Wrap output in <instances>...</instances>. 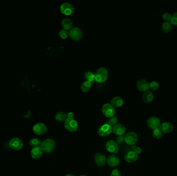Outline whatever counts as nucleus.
Instances as JSON below:
<instances>
[{"instance_id": "nucleus-1", "label": "nucleus", "mask_w": 177, "mask_h": 176, "mask_svg": "<svg viewBox=\"0 0 177 176\" xmlns=\"http://www.w3.org/2000/svg\"><path fill=\"white\" fill-rule=\"evenodd\" d=\"M95 80L99 83H102L106 81L108 77V71L105 67H99L95 71Z\"/></svg>"}, {"instance_id": "nucleus-2", "label": "nucleus", "mask_w": 177, "mask_h": 176, "mask_svg": "<svg viewBox=\"0 0 177 176\" xmlns=\"http://www.w3.org/2000/svg\"><path fill=\"white\" fill-rule=\"evenodd\" d=\"M41 148L46 153L52 152L56 147V143L52 139H45L41 143Z\"/></svg>"}, {"instance_id": "nucleus-3", "label": "nucleus", "mask_w": 177, "mask_h": 176, "mask_svg": "<svg viewBox=\"0 0 177 176\" xmlns=\"http://www.w3.org/2000/svg\"><path fill=\"white\" fill-rule=\"evenodd\" d=\"M82 31L79 27H73L69 30V36L73 40L78 41L82 38Z\"/></svg>"}, {"instance_id": "nucleus-4", "label": "nucleus", "mask_w": 177, "mask_h": 176, "mask_svg": "<svg viewBox=\"0 0 177 176\" xmlns=\"http://www.w3.org/2000/svg\"><path fill=\"white\" fill-rule=\"evenodd\" d=\"M97 132L101 136H107L112 132V127L108 123H106L99 127Z\"/></svg>"}, {"instance_id": "nucleus-5", "label": "nucleus", "mask_w": 177, "mask_h": 176, "mask_svg": "<svg viewBox=\"0 0 177 176\" xmlns=\"http://www.w3.org/2000/svg\"><path fill=\"white\" fill-rule=\"evenodd\" d=\"M102 113L105 116L108 118L114 116L115 114V109L114 106H112L111 103H106L104 104L102 106Z\"/></svg>"}, {"instance_id": "nucleus-6", "label": "nucleus", "mask_w": 177, "mask_h": 176, "mask_svg": "<svg viewBox=\"0 0 177 176\" xmlns=\"http://www.w3.org/2000/svg\"><path fill=\"white\" fill-rule=\"evenodd\" d=\"M60 11L64 15L69 16L74 11V7L72 4L69 2H64L60 6Z\"/></svg>"}, {"instance_id": "nucleus-7", "label": "nucleus", "mask_w": 177, "mask_h": 176, "mask_svg": "<svg viewBox=\"0 0 177 176\" xmlns=\"http://www.w3.org/2000/svg\"><path fill=\"white\" fill-rule=\"evenodd\" d=\"M64 127L66 130L69 131L73 132L76 131L78 128V122L74 119H68L64 122Z\"/></svg>"}, {"instance_id": "nucleus-8", "label": "nucleus", "mask_w": 177, "mask_h": 176, "mask_svg": "<svg viewBox=\"0 0 177 176\" xmlns=\"http://www.w3.org/2000/svg\"><path fill=\"white\" fill-rule=\"evenodd\" d=\"M160 119L158 117L152 116L148 118L147 121V125L148 127L152 130H154L160 127Z\"/></svg>"}, {"instance_id": "nucleus-9", "label": "nucleus", "mask_w": 177, "mask_h": 176, "mask_svg": "<svg viewBox=\"0 0 177 176\" xmlns=\"http://www.w3.org/2000/svg\"><path fill=\"white\" fill-rule=\"evenodd\" d=\"M106 148L108 152L111 154H116L119 151V145L116 141L110 140L107 142Z\"/></svg>"}, {"instance_id": "nucleus-10", "label": "nucleus", "mask_w": 177, "mask_h": 176, "mask_svg": "<svg viewBox=\"0 0 177 176\" xmlns=\"http://www.w3.org/2000/svg\"><path fill=\"white\" fill-rule=\"evenodd\" d=\"M33 131L34 133L37 136H42L46 132L47 128L45 124L39 122L34 126L33 127Z\"/></svg>"}, {"instance_id": "nucleus-11", "label": "nucleus", "mask_w": 177, "mask_h": 176, "mask_svg": "<svg viewBox=\"0 0 177 176\" xmlns=\"http://www.w3.org/2000/svg\"><path fill=\"white\" fill-rule=\"evenodd\" d=\"M107 159L106 157L102 152H98L94 157L95 164L99 167H102L106 164Z\"/></svg>"}, {"instance_id": "nucleus-12", "label": "nucleus", "mask_w": 177, "mask_h": 176, "mask_svg": "<svg viewBox=\"0 0 177 176\" xmlns=\"http://www.w3.org/2000/svg\"><path fill=\"white\" fill-rule=\"evenodd\" d=\"M23 141L18 137L13 138L9 142V146L14 150H20L23 148Z\"/></svg>"}, {"instance_id": "nucleus-13", "label": "nucleus", "mask_w": 177, "mask_h": 176, "mask_svg": "<svg viewBox=\"0 0 177 176\" xmlns=\"http://www.w3.org/2000/svg\"><path fill=\"white\" fill-rule=\"evenodd\" d=\"M149 82L145 79H141L138 80L137 82V87L140 91L142 92H145L147 91H149L150 86H149Z\"/></svg>"}, {"instance_id": "nucleus-14", "label": "nucleus", "mask_w": 177, "mask_h": 176, "mask_svg": "<svg viewBox=\"0 0 177 176\" xmlns=\"http://www.w3.org/2000/svg\"><path fill=\"white\" fill-rule=\"evenodd\" d=\"M138 140V136L137 134L133 132H129L125 136V142L129 145H133Z\"/></svg>"}, {"instance_id": "nucleus-15", "label": "nucleus", "mask_w": 177, "mask_h": 176, "mask_svg": "<svg viewBox=\"0 0 177 176\" xmlns=\"http://www.w3.org/2000/svg\"><path fill=\"white\" fill-rule=\"evenodd\" d=\"M138 154L133 150L128 151L124 156V159L128 163H133L138 159Z\"/></svg>"}, {"instance_id": "nucleus-16", "label": "nucleus", "mask_w": 177, "mask_h": 176, "mask_svg": "<svg viewBox=\"0 0 177 176\" xmlns=\"http://www.w3.org/2000/svg\"><path fill=\"white\" fill-rule=\"evenodd\" d=\"M107 163L110 167H116L119 164V158L116 155H111L107 158Z\"/></svg>"}, {"instance_id": "nucleus-17", "label": "nucleus", "mask_w": 177, "mask_h": 176, "mask_svg": "<svg viewBox=\"0 0 177 176\" xmlns=\"http://www.w3.org/2000/svg\"><path fill=\"white\" fill-rule=\"evenodd\" d=\"M126 132V128L121 124H117L112 127V132L118 136H123Z\"/></svg>"}, {"instance_id": "nucleus-18", "label": "nucleus", "mask_w": 177, "mask_h": 176, "mask_svg": "<svg viewBox=\"0 0 177 176\" xmlns=\"http://www.w3.org/2000/svg\"><path fill=\"white\" fill-rule=\"evenodd\" d=\"M160 130L165 133H169L173 130V125L169 122H163L160 127Z\"/></svg>"}, {"instance_id": "nucleus-19", "label": "nucleus", "mask_w": 177, "mask_h": 176, "mask_svg": "<svg viewBox=\"0 0 177 176\" xmlns=\"http://www.w3.org/2000/svg\"><path fill=\"white\" fill-rule=\"evenodd\" d=\"M31 154L34 159H38L43 155V150L41 147H34L31 150Z\"/></svg>"}, {"instance_id": "nucleus-20", "label": "nucleus", "mask_w": 177, "mask_h": 176, "mask_svg": "<svg viewBox=\"0 0 177 176\" xmlns=\"http://www.w3.org/2000/svg\"><path fill=\"white\" fill-rule=\"evenodd\" d=\"M61 24L63 28L69 31L73 28V21L69 18H65L62 21Z\"/></svg>"}, {"instance_id": "nucleus-21", "label": "nucleus", "mask_w": 177, "mask_h": 176, "mask_svg": "<svg viewBox=\"0 0 177 176\" xmlns=\"http://www.w3.org/2000/svg\"><path fill=\"white\" fill-rule=\"evenodd\" d=\"M111 104L116 108H120L123 106L124 101L123 99L119 96L114 97L111 100Z\"/></svg>"}, {"instance_id": "nucleus-22", "label": "nucleus", "mask_w": 177, "mask_h": 176, "mask_svg": "<svg viewBox=\"0 0 177 176\" xmlns=\"http://www.w3.org/2000/svg\"><path fill=\"white\" fill-rule=\"evenodd\" d=\"M142 100L144 102L147 103H149L152 101L154 98V95L152 91H148L145 92H144V94L142 95Z\"/></svg>"}, {"instance_id": "nucleus-23", "label": "nucleus", "mask_w": 177, "mask_h": 176, "mask_svg": "<svg viewBox=\"0 0 177 176\" xmlns=\"http://www.w3.org/2000/svg\"><path fill=\"white\" fill-rule=\"evenodd\" d=\"M55 119L58 122H65L67 119V114L63 112H59L55 115Z\"/></svg>"}, {"instance_id": "nucleus-24", "label": "nucleus", "mask_w": 177, "mask_h": 176, "mask_svg": "<svg viewBox=\"0 0 177 176\" xmlns=\"http://www.w3.org/2000/svg\"><path fill=\"white\" fill-rule=\"evenodd\" d=\"M162 29L165 33H168L172 30V25L170 21H165L162 25Z\"/></svg>"}, {"instance_id": "nucleus-25", "label": "nucleus", "mask_w": 177, "mask_h": 176, "mask_svg": "<svg viewBox=\"0 0 177 176\" xmlns=\"http://www.w3.org/2000/svg\"><path fill=\"white\" fill-rule=\"evenodd\" d=\"M84 77L86 79V81L90 82L91 83L95 81V74L90 71H86L84 74Z\"/></svg>"}, {"instance_id": "nucleus-26", "label": "nucleus", "mask_w": 177, "mask_h": 176, "mask_svg": "<svg viewBox=\"0 0 177 176\" xmlns=\"http://www.w3.org/2000/svg\"><path fill=\"white\" fill-rule=\"evenodd\" d=\"M92 83L89 81L84 82L81 85V89L83 92H88L91 88Z\"/></svg>"}, {"instance_id": "nucleus-27", "label": "nucleus", "mask_w": 177, "mask_h": 176, "mask_svg": "<svg viewBox=\"0 0 177 176\" xmlns=\"http://www.w3.org/2000/svg\"><path fill=\"white\" fill-rule=\"evenodd\" d=\"M152 136L156 139H160L162 137L163 132L160 128L153 130Z\"/></svg>"}, {"instance_id": "nucleus-28", "label": "nucleus", "mask_w": 177, "mask_h": 176, "mask_svg": "<svg viewBox=\"0 0 177 176\" xmlns=\"http://www.w3.org/2000/svg\"><path fill=\"white\" fill-rule=\"evenodd\" d=\"M59 36L62 39H66L69 36V32L67 30L62 28L59 32Z\"/></svg>"}, {"instance_id": "nucleus-29", "label": "nucleus", "mask_w": 177, "mask_h": 176, "mask_svg": "<svg viewBox=\"0 0 177 176\" xmlns=\"http://www.w3.org/2000/svg\"><path fill=\"white\" fill-rule=\"evenodd\" d=\"M41 142L36 138H33L31 139L29 142L30 146L33 147H36L39 146V145L41 144Z\"/></svg>"}, {"instance_id": "nucleus-30", "label": "nucleus", "mask_w": 177, "mask_h": 176, "mask_svg": "<svg viewBox=\"0 0 177 176\" xmlns=\"http://www.w3.org/2000/svg\"><path fill=\"white\" fill-rule=\"evenodd\" d=\"M117 122H118V118L117 116H114L112 117H110L109 120L108 121V124H110L111 126L114 127L116 124H117Z\"/></svg>"}, {"instance_id": "nucleus-31", "label": "nucleus", "mask_w": 177, "mask_h": 176, "mask_svg": "<svg viewBox=\"0 0 177 176\" xmlns=\"http://www.w3.org/2000/svg\"><path fill=\"white\" fill-rule=\"evenodd\" d=\"M149 86H150V88H151L153 91H156L159 88L160 85L157 82L154 81L149 83Z\"/></svg>"}, {"instance_id": "nucleus-32", "label": "nucleus", "mask_w": 177, "mask_h": 176, "mask_svg": "<svg viewBox=\"0 0 177 176\" xmlns=\"http://www.w3.org/2000/svg\"><path fill=\"white\" fill-rule=\"evenodd\" d=\"M172 25L177 26V12H175L172 15V18L170 21Z\"/></svg>"}, {"instance_id": "nucleus-33", "label": "nucleus", "mask_w": 177, "mask_h": 176, "mask_svg": "<svg viewBox=\"0 0 177 176\" xmlns=\"http://www.w3.org/2000/svg\"><path fill=\"white\" fill-rule=\"evenodd\" d=\"M163 18L165 20V21H170L172 18V15H170L169 13H165L163 15Z\"/></svg>"}, {"instance_id": "nucleus-34", "label": "nucleus", "mask_w": 177, "mask_h": 176, "mask_svg": "<svg viewBox=\"0 0 177 176\" xmlns=\"http://www.w3.org/2000/svg\"><path fill=\"white\" fill-rule=\"evenodd\" d=\"M117 143V144H123L125 142V137H124L123 136H118V137L116 139Z\"/></svg>"}, {"instance_id": "nucleus-35", "label": "nucleus", "mask_w": 177, "mask_h": 176, "mask_svg": "<svg viewBox=\"0 0 177 176\" xmlns=\"http://www.w3.org/2000/svg\"><path fill=\"white\" fill-rule=\"evenodd\" d=\"M110 176H121V172L119 170H118L117 169H115L112 171Z\"/></svg>"}, {"instance_id": "nucleus-36", "label": "nucleus", "mask_w": 177, "mask_h": 176, "mask_svg": "<svg viewBox=\"0 0 177 176\" xmlns=\"http://www.w3.org/2000/svg\"><path fill=\"white\" fill-rule=\"evenodd\" d=\"M74 117V114L73 112H69L67 114V119H73Z\"/></svg>"}, {"instance_id": "nucleus-37", "label": "nucleus", "mask_w": 177, "mask_h": 176, "mask_svg": "<svg viewBox=\"0 0 177 176\" xmlns=\"http://www.w3.org/2000/svg\"><path fill=\"white\" fill-rule=\"evenodd\" d=\"M134 151L135 152H136L137 154H140V153L142 152V148H141L140 147H136Z\"/></svg>"}, {"instance_id": "nucleus-38", "label": "nucleus", "mask_w": 177, "mask_h": 176, "mask_svg": "<svg viewBox=\"0 0 177 176\" xmlns=\"http://www.w3.org/2000/svg\"><path fill=\"white\" fill-rule=\"evenodd\" d=\"M65 176H75V175L73 174H67Z\"/></svg>"}, {"instance_id": "nucleus-39", "label": "nucleus", "mask_w": 177, "mask_h": 176, "mask_svg": "<svg viewBox=\"0 0 177 176\" xmlns=\"http://www.w3.org/2000/svg\"><path fill=\"white\" fill-rule=\"evenodd\" d=\"M80 176H88L87 175H81Z\"/></svg>"}]
</instances>
